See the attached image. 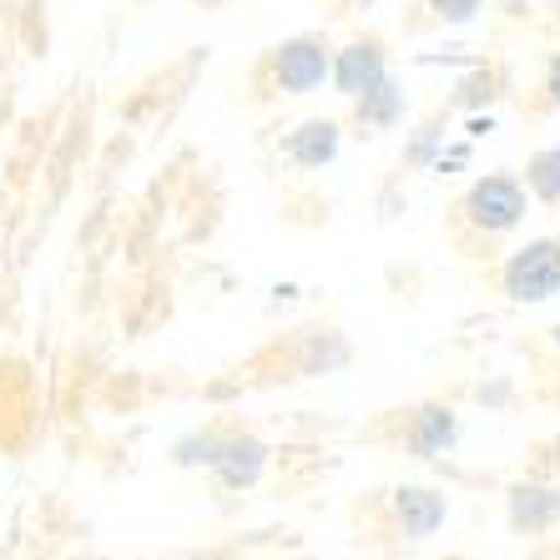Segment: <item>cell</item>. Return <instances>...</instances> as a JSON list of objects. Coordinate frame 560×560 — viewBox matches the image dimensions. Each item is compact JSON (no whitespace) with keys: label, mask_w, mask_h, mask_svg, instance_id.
<instances>
[{"label":"cell","mask_w":560,"mask_h":560,"mask_svg":"<svg viewBox=\"0 0 560 560\" xmlns=\"http://www.w3.org/2000/svg\"><path fill=\"white\" fill-rule=\"evenodd\" d=\"M328 66H334V56H328L324 36H293V40H283V46L268 51V77H273V86L288 96L318 92L328 77Z\"/></svg>","instance_id":"1"},{"label":"cell","mask_w":560,"mask_h":560,"mask_svg":"<svg viewBox=\"0 0 560 560\" xmlns=\"http://www.w3.org/2000/svg\"><path fill=\"white\" fill-rule=\"evenodd\" d=\"M505 293L521 303H546L550 293H560V243L556 237H540V243H525L521 253H510Z\"/></svg>","instance_id":"2"},{"label":"cell","mask_w":560,"mask_h":560,"mask_svg":"<svg viewBox=\"0 0 560 560\" xmlns=\"http://www.w3.org/2000/svg\"><path fill=\"white\" fill-rule=\"evenodd\" d=\"M465 212L475 228L485 233H510L515 222L525 218V187L510 177V172H495V177H480L465 197Z\"/></svg>","instance_id":"3"},{"label":"cell","mask_w":560,"mask_h":560,"mask_svg":"<svg viewBox=\"0 0 560 560\" xmlns=\"http://www.w3.org/2000/svg\"><path fill=\"white\" fill-rule=\"evenodd\" d=\"M187 450H202V455H192L187 465H202L218 469L228 485H253L258 480V469H262V444L253 440H222V434H202V440H192Z\"/></svg>","instance_id":"4"},{"label":"cell","mask_w":560,"mask_h":560,"mask_svg":"<svg viewBox=\"0 0 560 560\" xmlns=\"http://www.w3.org/2000/svg\"><path fill=\"white\" fill-rule=\"evenodd\" d=\"M328 77H334V86H339L343 96L359 102L378 77H389V71H384V51H378V40H353V46H343V51L334 56V66H328Z\"/></svg>","instance_id":"5"},{"label":"cell","mask_w":560,"mask_h":560,"mask_svg":"<svg viewBox=\"0 0 560 560\" xmlns=\"http://www.w3.org/2000/svg\"><path fill=\"white\" fill-rule=\"evenodd\" d=\"M510 521H515V530H550L560 521V495L546 485H521L510 495Z\"/></svg>","instance_id":"6"},{"label":"cell","mask_w":560,"mask_h":560,"mask_svg":"<svg viewBox=\"0 0 560 560\" xmlns=\"http://www.w3.org/2000/svg\"><path fill=\"white\" fill-rule=\"evenodd\" d=\"M334 152H339V127L334 121H308V127H299L288 137V156L299 167H324Z\"/></svg>","instance_id":"7"},{"label":"cell","mask_w":560,"mask_h":560,"mask_svg":"<svg viewBox=\"0 0 560 560\" xmlns=\"http://www.w3.org/2000/svg\"><path fill=\"white\" fill-rule=\"evenodd\" d=\"M399 521H405V530L415 535V540H424V535H434L444 525V495H434V490H399Z\"/></svg>","instance_id":"8"},{"label":"cell","mask_w":560,"mask_h":560,"mask_svg":"<svg viewBox=\"0 0 560 560\" xmlns=\"http://www.w3.org/2000/svg\"><path fill=\"white\" fill-rule=\"evenodd\" d=\"M359 117H364L369 127H394V121L405 117V86L389 77H378L374 86L359 96Z\"/></svg>","instance_id":"9"},{"label":"cell","mask_w":560,"mask_h":560,"mask_svg":"<svg viewBox=\"0 0 560 560\" xmlns=\"http://www.w3.org/2000/svg\"><path fill=\"white\" fill-rule=\"evenodd\" d=\"M455 415L450 409H424L419 415V430H415V450L419 455H440V450H450L455 444Z\"/></svg>","instance_id":"10"},{"label":"cell","mask_w":560,"mask_h":560,"mask_svg":"<svg viewBox=\"0 0 560 560\" xmlns=\"http://www.w3.org/2000/svg\"><path fill=\"white\" fill-rule=\"evenodd\" d=\"M525 183H530L535 197H546V202H560V147H546V152L530 156V167H525Z\"/></svg>","instance_id":"11"},{"label":"cell","mask_w":560,"mask_h":560,"mask_svg":"<svg viewBox=\"0 0 560 560\" xmlns=\"http://www.w3.org/2000/svg\"><path fill=\"white\" fill-rule=\"evenodd\" d=\"M430 11L440 21H450V26H465V21H475L485 11V0H430Z\"/></svg>","instance_id":"12"},{"label":"cell","mask_w":560,"mask_h":560,"mask_svg":"<svg viewBox=\"0 0 560 560\" xmlns=\"http://www.w3.org/2000/svg\"><path fill=\"white\" fill-rule=\"evenodd\" d=\"M546 86H550V102L560 106V56H556V61H550V81H546Z\"/></svg>","instance_id":"13"},{"label":"cell","mask_w":560,"mask_h":560,"mask_svg":"<svg viewBox=\"0 0 560 560\" xmlns=\"http://www.w3.org/2000/svg\"><path fill=\"white\" fill-rule=\"evenodd\" d=\"M505 5V15H525V0H500Z\"/></svg>","instance_id":"14"},{"label":"cell","mask_w":560,"mask_h":560,"mask_svg":"<svg viewBox=\"0 0 560 560\" xmlns=\"http://www.w3.org/2000/svg\"><path fill=\"white\" fill-rule=\"evenodd\" d=\"M556 459H560V440H556Z\"/></svg>","instance_id":"15"},{"label":"cell","mask_w":560,"mask_h":560,"mask_svg":"<svg viewBox=\"0 0 560 560\" xmlns=\"http://www.w3.org/2000/svg\"><path fill=\"white\" fill-rule=\"evenodd\" d=\"M556 343H560V324H556Z\"/></svg>","instance_id":"16"}]
</instances>
